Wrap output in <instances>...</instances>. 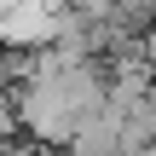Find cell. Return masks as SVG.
Segmentation results:
<instances>
[{
  "mask_svg": "<svg viewBox=\"0 0 156 156\" xmlns=\"http://www.w3.org/2000/svg\"><path fill=\"white\" fill-rule=\"evenodd\" d=\"M116 156H156V145H122Z\"/></svg>",
  "mask_w": 156,
  "mask_h": 156,
  "instance_id": "7a4b0ae2",
  "label": "cell"
},
{
  "mask_svg": "<svg viewBox=\"0 0 156 156\" xmlns=\"http://www.w3.org/2000/svg\"><path fill=\"white\" fill-rule=\"evenodd\" d=\"M116 17H156V0H116Z\"/></svg>",
  "mask_w": 156,
  "mask_h": 156,
  "instance_id": "6da1fadb",
  "label": "cell"
}]
</instances>
